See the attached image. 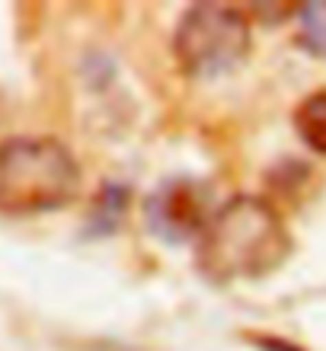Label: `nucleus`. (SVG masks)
I'll return each mask as SVG.
<instances>
[{
  "mask_svg": "<svg viewBox=\"0 0 326 351\" xmlns=\"http://www.w3.org/2000/svg\"><path fill=\"white\" fill-rule=\"evenodd\" d=\"M294 250L279 208L259 195H233L211 211L196 240V268L208 285L259 281L279 271Z\"/></svg>",
  "mask_w": 326,
  "mask_h": 351,
  "instance_id": "nucleus-1",
  "label": "nucleus"
},
{
  "mask_svg": "<svg viewBox=\"0 0 326 351\" xmlns=\"http://www.w3.org/2000/svg\"><path fill=\"white\" fill-rule=\"evenodd\" d=\"M84 169L74 150L51 134H13L0 141V214L32 217L74 204Z\"/></svg>",
  "mask_w": 326,
  "mask_h": 351,
  "instance_id": "nucleus-2",
  "label": "nucleus"
},
{
  "mask_svg": "<svg viewBox=\"0 0 326 351\" xmlns=\"http://www.w3.org/2000/svg\"><path fill=\"white\" fill-rule=\"evenodd\" d=\"M250 13L233 3L202 0L186 7L173 29V55L189 80H218L250 58Z\"/></svg>",
  "mask_w": 326,
  "mask_h": 351,
  "instance_id": "nucleus-3",
  "label": "nucleus"
},
{
  "mask_svg": "<svg viewBox=\"0 0 326 351\" xmlns=\"http://www.w3.org/2000/svg\"><path fill=\"white\" fill-rule=\"evenodd\" d=\"M208 204L202 185L192 179H173L157 185L144 202V227L163 243L198 240L208 223Z\"/></svg>",
  "mask_w": 326,
  "mask_h": 351,
  "instance_id": "nucleus-4",
  "label": "nucleus"
},
{
  "mask_svg": "<svg viewBox=\"0 0 326 351\" xmlns=\"http://www.w3.org/2000/svg\"><path fill=\"white\" fill-rule=\"evenodd\" d=\"M131 204V185L128 182H103L96 192L90 211H86V233L93 237H109L121 227Z\"/></svg>",
  "mask_w": 326,
  "mask_h": 351,
  "instance_id": "nucleus-5",
  "label": "nucleus"
},
{
  "mask_svg": "<svg viewBox=\"0 0 326 351\" xmlns=\"http://www.w3.org/2000/svg\"><path fill=\"white\" fill-rule=\"evenodd\" d=\"M291 121H294V131L304 141V147L314 150L317 157H326V86L307 93L294 106Z\"/></svg>",
  "mask_w": 326,
  "mask_h": 351,
  "instance_id": "nucleus-6",
  "label": "nucleus"
},
{
  "mask_svg": "<svg viewBox=\"0 0 326 351\" xmlns=\"http://www.w3.org/2000/svg\"><path fill=\"white\" fill-rule=\"evenodd\" d=\"M298 48L326 61V0H304L298 10Z\"/></svg>",
  "mask_w": 326,
  "mask_h": 351,
  "instance_id": "nucleus-7",
  "label": "nucleus"
},
{
  "mask_svg": "<svg viewBox=\"0 0 326 351\" xmlns=\"http://www.w3.org/2000/svg\"><path fill=\"white\" fill-rule=\"evenodd\" d=\"M240 339H246V345H253L256 351H307L301 342L288 339V335L262 332V329H243Z\"/></svg>",
  "mask_w": 326,
  "mask_h": 351,
  "instance_id": "nucleus-8",
  "label": "nucleus"
}]
</instances>
